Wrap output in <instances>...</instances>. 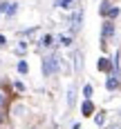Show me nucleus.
Segmentation results:
<instances>
[{
    "instance_id": "nucleus-3",
    "label": "nucleus",
    "mask_w": 121,
    "mask_h": 129,
    "mask_svg": "<svg viewBox=\"0 0 121 129\" xmlns=\"http://www.w3.org/2000/svg\"><path fill=\"white\" fill-rule=\"evenodd\" d=\"M81 20H83V9H81V5H76L74 9H72V18H70V25H72V34H76L81 29Z\"/></svg>"
},
{
    "instance_id": "nucleus-15",
    "label": "nucleus",
    "mask_w": 121,
    "mask_h": 129,
    "mask_svg": "<svg viewBox=\"0 0 121 129\" xmlns=\"http://www.w3.org/2000/svg\"><path fill=\"white\" fill-rule=\"evenodd\" d=\"M27 71H29V64H27L25 60H20V62H18V74H27Z\"/></svg>"
},
{
    "instance_id": "nucleus-1",
    "label": "nucleus",
    "mask_w": 121,
    "mask_h": 129,
    "mask_svg": "<svg viewBox=\"0 0 121 129\" xmlns=\"http://www.w3.org/2000/svg\"><path fill=\"white\" fill-rule=\"evenodd\" d=\"M58 69H61V56L58 53H52V56H45L43 58V76L45 78L54 76Z\"/></svg>"
},
{
    "instance_id": "nucleus-14",
    "label": "nucleus",
    "mask_w": 121,
    "mask_h": 129,
    "mask_svg": "<svg viewBox=\"0 0 121 129\" xmlns=\"http://www.w3.org/2000/svg\"><path fill=\"white\" fill-rule=\"evenodd\" d=\"M74 93H76L74 87H70V89H67V107H72V105H74Z\"/></svg>"
},
{
    "instance_id": "nucleus-7",
    "label": "nucleus",
    "mask_w": 121,
    "mask_h": 129,
    "mask_svg": "<svg viewBox=\"0 0 121 129\" xmlns=\"http://www.w3.org/2000/svg\"><path fill=\"white\" fill-rule=\"evenodd\" d=\"M58 7H61L63 11H72V9L76 7V0H58Z\"/></svg>"
},
{
    "instance_id": "nucleus-6",
    "label": "nucleus",
    "mask_w": 121,
    "mask_h": 129,
    "mask_svg": "<svg viewBox=\"0 0 121 129\" xmlns=\"http://www.w3.org/2000/svg\"><path fill=\"white\" fill-rule=\"evenodd\" d=\"M81 111H83V116H85V118L92 116V114H94V105H92V100H83V105H81Z\"/></svg>"
},
{
    "instance_id": "nucleus-19",
    "label": "nucleus",
    "mask_w": 121,
    "mask_h": 129,
    "mask_svg": "<svg viewBox=\"0 0 121 129\" xmlns=\"http://www.w3.org/2000/svg\"><path fill=\"white\" fill-rule=\"evenodd\" d=\"M0 120H2V109H0Z\"/></svg>"
},
{
    "instance_id": "nucleus-13",
    "label": "nucleus",
    "mask_w": 121,
    "mask_h": 129,
    "mask_svg": "<svg viewBox=\"0 0 121 129\" xmlns=\"http://www.w3.org/2000/svg\"><path fill=\"white\" fill-rule=\"evenodd\" d=\"M74 71H81V51H74Z\"/></svg>"
},
{
    "instance_id": "nucleus-4",
    "label": "nucleus",
    "mask_w": 121,
    "mask_h": 129,
    "mask_svg": "<svg viewBox=\"0 0 121 129\" xmlns=\"http://www.w3.org/2000/svg\"><path fill=\"white\" fill-rule=\"evenodd\" d=\"M114 36V22L112 20H106L103 22V29H101V40L103 38H112Z\"/></svg>"
},
{
    "instance_id": "nucleus-10",
    "label": "nucleus",
    "mask_w": 121,
    "mask_h": 129,
    "mask_svg": "<svg viewBox=\"0 0 121 129\" xmlns=\"http://www.w3.org/2000/svg\"><path fill=\"white\" fill-rule=\"evenodd\" d=\"M58 42H61L63 47H70V45L74 42V36H72V34H65V36H61V38H58Z\"/></svg>"
},
{
    "instance_id": "nucleus-17",
    "label": "nucleus",
    "mask_w": 121,
    "mask_h": 129,
    "mask_svg": "<svg viewBox=\"0 0 121 129\" xmlns=\"http://www.w3.org/2000/svg\"><path fill=\"white\" fill-rule=\"evenodd\" d=\"M5 107V93H0V109Z\"/></svg>"
},
{
    "instance_id": "nucleus-5",
    "label": "nucleus",
    "mask_w": 121,
    "mask_h": 129,
    "mask_svg": "<svg viewBox=\"0 0 121 129\" xmlns=\"http://www.w3.org/2000/svg\"><path fill=\"white\" fill-rule=\"evenodd\" d=\"M96 69L99 71H112V60H108L106 56H101L99 62H96Z\"/></svg>"
},
{
    "instance_id": "nucleus-2",
    "label": "nucleus",
    "mask_w": 121,
    "mask_h": 129,
    "mask_svg": "<svg viewBox=\"0 0 121 129\" xmlns=\"http://www.w3.org/2000/svg\"><path fill=\"white\" fill-rule=\"evenodd\" d=\"M99 13H101L106 20H114V18L119 16V7H114L112 2L103 0V2H101V7H99Z\"/></svg>"
},
{
    "instance_id": "nucleus-11",
    "label": "nucleus",
    "mask_w": 121,
    "mask_h": 129,
    "mask_svg": "<svg viewBox=\"0 0 121 129\" xmlns=\"http://www.w3.org/2000/svg\"><path fill=\"white\" fill-rule=\"evenodd\" d=\"M16 11H18V5H16V2H9V5H7V11H5V16H7V18H11Z\"/></svg>"
},
{
    "instance_id": "nucleus-16",
    "label": "nucleus",
    "mask_w": 121,
    "mask_h": 129,
    "mask_svg": "<svg viewBox=\"0 0 121 129\" xmlns=\"http://www.w3.org/2000/svg\"><path fill=\"white\" fill-rule=\"evenodd\" d=\"M83 96H85V100L92 98V85H85V87H83Z\"/></svg>"
},
{
    "instance_id": "nucleus-9",
    "label": "nucleus",
    "mask_w": 121,
    "mask_h": 129,
    "mask_svg": "<svg viewBox=\"0 0 121 129\" xmlns=\"http://www.w3.org/2000/svg\"><path fill=\"white\" fill-rule=\"evenodd\" d=\"M52 45H54V36L52 34L43 36V40H40V47H43V49H47V47H52Z\"/></svg>"
},
{
    "instance_id": "nucleus-12",
    "label": "nucleus",
    "mask_w": 121,
    "mask_h": 129,
    "mask_svg": "<svg viewBox=\"0 0 121 129\" xmlns=\"http://www.w3.org/2000/svg\"><path fill=\"white\" fill-rule=\"evenodd\" d=\"M94 122H96V125H99V127H101V125H103V122H106V111H99V114H96V116H94Z\"/></svg>"
},
{
    "instance_id": "nucleus-8",
    "label": "nucleus",
    "mask_w": 121,
    "mask_h": 129,
    "mask_svg": "<svg viewBox=\"0 0 121 129\" xmlns=\"http://www.w3.org/2000/svg\"><path fill=\"white\" fill-rule=\"evenodd\" d=\"M106 87H108L110 91L119 89V78H117V76H110V78H108V82H106Z\"/></svg>"
},
{
    "instance_id": "nucleus-18",
    "label": "nucleus",
    "mask_w": 121,
    "mask_h": 129,
    "mask_svg": "<svg viewBox=\"0 0 121 129\" xmlns=\"http://www.w3.org/2000/svg\"><path fill=\"white\" fill-rule=\"evenodd\" d=\"M5 45H7V38H5V36H0V47H5Z\"/></svg>"
}]
</instances>
